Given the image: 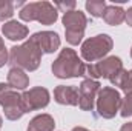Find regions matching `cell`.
Here are the masks:
<instances>
[{
    "label": "cell",
    "mask_w": 132,
    "mask_h": 131,
    "mask_svg": "<svg viewBox=\"0 0 132 131\" xmlns=\"http://www.w3.org/2000/svg\"><path fill=\"white\" fill-rule=\"evenodd\" d=\"M42 49L38 48L34 37H29L22 45L12 46L9 49V65L11 68H20L23 71H35L42 62Z\"/></svg>",
    "instance_id": "6da1fadb"
},
{
    "label": "cell",
    "mask_w": 132,
    "mask_h": 131,
    "mask_svg": "<svg viewBox=\"0 0 132 131\" xmlns=\"http://www.w3.org/2000/svg\"><path fill=\"white\" fill-rule=\"evenodd\" d=\"M51 69L52 74L59 79H74L86 76V65L72 48L62 49L59 57L52 62Z\"/></svg>",
    "instance_id": "7a4b0ae2"
},
{
    "label": "cell",
    "mask_w": 132,
    "mask_h": 131,
    "mask_svg": "<svg viewBox=\"0 0 132 131\" xmlns=\"http://www.w3.org/2000/svg\"><path fill=\"white\" fill-rule=\"evenodd\" d=\"M19 17L25 22L37 20L42 25H54L59 19V11L49 2H32L25 3V6L19 11Z\"/></svg>",
    "instance_id": "3957f363"
},
{
    "label": "cell",
    "mask_w": 132,
    "mask_h": 131,
    "mask_svg": "<svg viewBox=\"0 0 132 131\" xmlns=\"http://www.w3.org/2000/svg\"><path fill=\"white\" fill-rule=\"evenodd\" d=\"M114 48V40L111 35L108 34H98V35H94V37H89L88 40H85L81 43V57L89 62V63H94L97 60L104 59L111 49Z\"/></svg>",
    "instance_id": "277c9868"
},
{
    "label": "cell",
    "mask_w": 132,
    "mask_h": 131,
    "mask_svg": "<svg viewBox=\"0 0 132 131\" xmlns=\"http://www.w3.org/2000/svg\"><path fill=\"white\" fill-rule=\"evenodd\" d=\"M62 22L65 25L66 42L72 46L81 43V40L85 37L86 25H88V17L85 16V12H81L80 9L65 12L62 17Z\"/></svg>",
    "instance_id": "5b68a950"
},
{
    "label": "cell",
    "mask_w": 132,
    "mask_h": 131,
    "mask_svg": "<svg viewBox=\"0 0 132 131\" xmlns=\"http://www.w3.org/2000/svg\"><path fill=\"white\" fill-rule=\"evenodd\" d=\"M95 100H97V114L103 119H114L120 111L123 102L120 93L112 86L100 88Z\"/></svg>",
    "instance_id": "8992f818"
},
{
    "label": "cell",
    "mask_w": 132,
    "mask_h": 131,
    "mask_svg": "<svg viewBox=\"0 0 132 131\" xmlns=\"http://www.w3.org/2000/svg\"><path fill=\"white\" fill-rule=\"evenodd\" d=\"M0 105L8 120H19L25 114L22 106V94L12 90L8 83H0Z\"/></svg>",
    "instance_id": "52a82bcc"
},
{
    "label": "cell",
    "mask_w": 132,
    "mask_h": 131,
    "mask_svg": "<svg viewBox=\"0 0 132 131\" xmlns=\"http://www.w3.org/2000/svg\"><path fill=\"white\" fill-rule=\"evenodd\" d=\"M123 68V62L120 57H115V56H109V57H104L101 59L97 63H89L86 65V74L89 76V79H94L97 80L100 77L103 79H111L118 69Z\"/></svg>",
    "instance_id": "ba28073f"
},
{
    "label": "cell",
    "mask_w": 132,
    "mask_h": 131,
    "mask_svg": "<svg viewBox=\"0 0 132 131\" xmlns=\"http://www.w3.org/2000/svg\"><path fill=\"white\" fill-rule=\"evenodd\" d=\"M49 100H51V94L46 88L34 86L22 94V106L25 113H29V111L46 108L49 105Z\"/></svg>",
    "instance_id": "9c48e42d"
},
{
    "label": "cell",
    "mask_w": 132,
    "mask_h": 131,
    "mask_svg": "<svg viewBox=\"0 0 132 131\" xmlns=\"http://www.w3.org/2000/svg\"><path fill=\"white\" fill-rule=\"evenodd\" d=\"M100 85L98 80L94 79H83L80 86H78V106L83 111H92L94 110V103H95V97L98 94Z\"/></svg>",
    "instance_id": "30bf717a"
},
{
    "label": "cell",
    "mask_w": 132,
    "mask_h": 131,
    "mask_svg": "<svg viewBox=\"0 0 132 131\" xmlns=\"http://www.w3.org/2000/svg\"><path fill=\"white\" fill-rule=\"evenodd\" d=\"M32 37L43 54H52L60 48V37L55 31H38Z\"/></svg>",
    "instance_id": "8fae6325"
},
{
    "label": "cell",
    "mask_w": 132,
    "mask_h": 131,
    "mask_svg": "<svg viewBox=\"0 0 132 131\" xmlns=\"http://www.w3.org/2000/svg\"><path fill=\"white\" fill-rule=\"evenodd\" d=\"M54 100L60 105H71L77 106L78 105V88L72 85H59L54 90Z\"/></svg>",
    "instance_id": "7c38bea8"
},
{
    "label": "cell",
    "mask_w": 132,
    "mask_h": 131,
    "mask_svg": "<svg viewBox=\"0 0 132 131\" xmlns=\"http://www.w3.org/2000/svg\"><path fill=\"white\" fill-rule=\"evenodd\" d=\"M2 31H3V35L12 42H17V40H23L28 37L29 34V30L28 26L22 25L20 22L17 20H9V22H5V25L2 26Z\"/></svg>",
    "instance_id": "4fadbf2b"
},
{
    "label": "cell",
    "mask_w": 132,
    "mask_h": 131,
    "mask_svg": "<svg viewBox=\"0 0 132 131\" xmlns=\"http://www.w3.org/2000/svg\"><path fill=\"white\" fill-rule=\"evenodd\" d=\"M8 85L12 90H15V91L25 90V88L29 86V77H28V74L23 69H20V68H11L8 71Z\"/></svg>",
    "instance_id": "5bb4252c"
},
{
    "label": "cell",
    "mask_w": 132,
    "mask_h": 131,
    "mask_svg": "<svg viewBox=\"0 0 132 131\" xmlns=\"http://www.w3.org/2000/svg\"><path fill=\"white\" fill-rule=\"evenodd\" d=\"M126 19V11L121 6H115V5H108L104 12H103V20L111 25V26H118L125 22Z\"/></svg>",
    "instance_id": "9a60e30c"
},
{
    "label": "cell",
    "mask_w": 132,
    "mask_h": 131,
    "mask_svg": "<svg viewBox=\"0 0 132 131\" xmlns=\"http://www.w3.org/2000/svg\"><path fill=\"white\" fill-rule=\"evenodd\" d=\"M55 120L49 114H38L31 119L26 131H54Z\"/></svg>",
    "instance_id": "2e32d148"
},
{
    "label": "cell",
    "mask_w": 132,
    "mask_h": 131,
    "mask_svg": "<svg viewBox=\"0 0 132 131\" xmlns=\"http://www.w3.org/2000/svg\"><path fill=\"white\" fill-rule=\"evenodd\" d=\"M85 6H86V11L91 12L92 17H103V12L108 5L104 0H88Z\"/></svg>",
    "instance_id": "e0dca14e"
},
{
    "label": "cell",
    "mask_w": 132,
    "mask_h": 131,
    "mask_svg": "<svg viewBox=\"0 0 132 131\" xmlns=\"http://www.w3.org/2000/svg\"><path fill=\"white\" fill-rule=\"evenodd\" d=\"M14 16V5L8 0H0V20H8Z\"/></svg>",
    "instance_id": "ac0fdd59"
},
{
    "label": "cell",
    "mask_w": 132,
    "mask_h": 131,
    "mask_svg": "<svg viewBox=\"0 0 132 131\" xmlns=\"http://www.w3.org/2000/svg\"><path fill=\"white\" fill-rule=\"evenodd\" d=\"M120 114L121 117H129L132 116V91L126 94V97L121 102V108H120Z\"/></svg>",
    "instance_id": "d6986e66"
},
{
    "label": "cell",
    "mask_w": 132,
    "mask_h": 131,
    "mask_svg": "<svg viewBox=\"0 0 132 131\" xmlns=\"http://www.w3.org/2000/svg\"><path fill=\"white\" fill-rule=\"evenodd\" d=\"M126 74H128V69H125V68H121V69H118L111 79H109V82L114 85V86H118L120 88V85L123 83V80H125V77H126Z\"/></svg>",
    "instance_id": "ffe728a7"
},
{
    "label": "cell",
    "mask_w": 132,
    "mask_h": 131,
    "mask_svg": "<svg viewBox=\"0 0 132 131\" xmlns=\"http://www.w3.org/2000/svg\"><path fill=\"white\" fill-rule=\"evenodd\" d=\"M75 2L72 0V2H57L55 3V8L57 9H60L62 12H69V11H74V8H75Z\"/></svg>",
    "instance_id": "44dd1931"
},
{
    "label": "cell",
    "mask_w": 132,
    "mask_h": 131,
    "mask_svg": "<svg viewBox=\"0 0 132 131\" xmlns=\"http://www.w3.org/2000/svg\"><path fill=\"white\" fill-rule=\"evenodd\" d=\"M120 90H121V91H125L126 94L132 91V71H128V74H126V77H125L123 83L120 85Z\"/></svg>",
    "instance_id": "7402d4cb"
},
{
    "label": "cell",
    "mask_w": 132,
    "mask_h": 131,
    "mask_svg": "<svg viewBox=\"0 0 132 131\" xmlns=\"http://www.w3.org/2000/svg\"><path fill=\"white\" fill-rule=\"evenodd\" d=\"M8 62H9V53L6 51V48H3L0 49V68L5 66Z\"/></svg>",
    "instance_id": "603a6c76"
},
{
    "label": "cell",
    "mask_w": 132,
    "mask_h": 131,
    "mask_svg": "<svg viewBox=\"0 0 132 131\" xmlns=\"http://www.w3.org/2000/svg\"><path fill=\"white\" fill-rule=\"evenodd\" d=\"M125 20H126V23H128L129 26H132V6L126 11V19H125Z\"/></svg>",
    "instance_id": "cb8c5ba5"
},
{
    "label": "cell",
    "mask_w": 132,
    "mask_h": 131,
    "mask_svg": "<svg viewBox=\"0 0 132 131\" xmlns=\"http://www.w3.org/2000/svg\"><path fill=\"white\" fill-rule=\"evenodd\" d=\"M120 131H132V122H128V123H125V125L120 128Z\"/></svg>",
    "instance_id": "d4e9b609"
},
{
    "label": "cell",
    "mask_w": 132,
    "mask_h": 131,
    "mask_svg": "<svg viewBox=\"0 0 132 131\" xmlns=\"http://www.w3.org/2000/svg\"><path fill=\"white\" fill-rule=\"evenodd\" d=\"M72 131H89L88 128H83V127H75V128H72Z\"/></svg>",
    "instance_id": "484cf974"
},
{
    "label": "cell",
    "mask_w": 132,
    "mask_h": 131,
    "mask_svg": "<svg viewBox=\"0 0 132 131\" xmlns=\"http://www.w3.org/2000/svg\"><path fill=\"white\" fill-rule=\"evenodd\" d=\"M5 48V43H3V39L0 37V49H3Z\"/></svg>",
    "instance_id": "4316f807"
},
{
    "label": "cell",
    "mask_w": 132,
    "mask_h": 131,
    "mask_svg": "<svg viewBox=\"0 0 132 131\" xmlns=\"http://www.w3.org/2000/svg\"><path fill=\"white\" fill-rule=\"evenodd\" d=\"M2 125H3V119H2V116H0V128H2Z\"/></svg>",
    "instance_id": "83f0119b"
},
{
    "label": "cell",
    "mask_w": 132,
    "mask_h": 131,
    "mask_svg": "<svg viewBox=\"0 0 132 131\" xmlns=\"http://www.w3.org/2000/svg\"><path fill=\"white\" fill-rule=\"evenodd\" d=\"M131 57H132V48H131Z\"/></svg>",
    "instance_id": "f1b7e54d"
}]
</instances>
